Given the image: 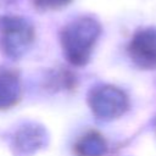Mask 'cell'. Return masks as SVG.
I'll list each match as a JSON object with an SVG mask.
<instances>
[{"mask_svg": "<svg viewBox=\"0 0 156 156\" xmlns=\"http://www.w3.org/2000/svg\"><path fill=\"white\" fill-rule=\"evenodd\" d=\"M100 33V23L89 16L68 23L61 32V43L67 57L77 65L87 61Z\"/></svg>", "mask_w": 156, "mask_h": 156, "instance_id": "obj_1", "label": "cell"}, {"mask_svg": "<svg viewBox=\"0 0 156 156\" xmlns=\"http://www.w3.org/2000/svg\"><path fill=\"white\" fill-rule=\"evenodd\" d=\"M1 44L7 52L13 54L24 49L33 39V29L30 24L21 17L7 16L0 20Z\"/></svg>", "mask_w": 156, "mask_h": 156, "instance_id": "obj_2", "label": "cell"}, {"mask_svg": "<svg viewBox=\"0 0 156 156\" xmlns=\"http://www.w3.org/2000/svg\"><path fill=\"white\" fill-rule=\"evenodd\" d=\"M128 50L138 66L156 68V28H144L135 32Z\"/></svg>", "mask_w": 156, "mask_h": 156, "instance_id": "obj_3", "label": "cell"}, {"mask_svg": "<svg viewBox=\"0 0 156 156\" xmlns=\"http://www.w3.org/2000/svg\"><path fill=\"white\" fill-rule=\"evenodd\" d=\"M37 2L40 5V6H44L46 9H61V7H65L67 6L68 4L72 2V0H37Z\"/></svg>", "mask_w": 156, "mask_h": 156, "instance_id": "obj_4", "label": "cell"}]
</instances>
